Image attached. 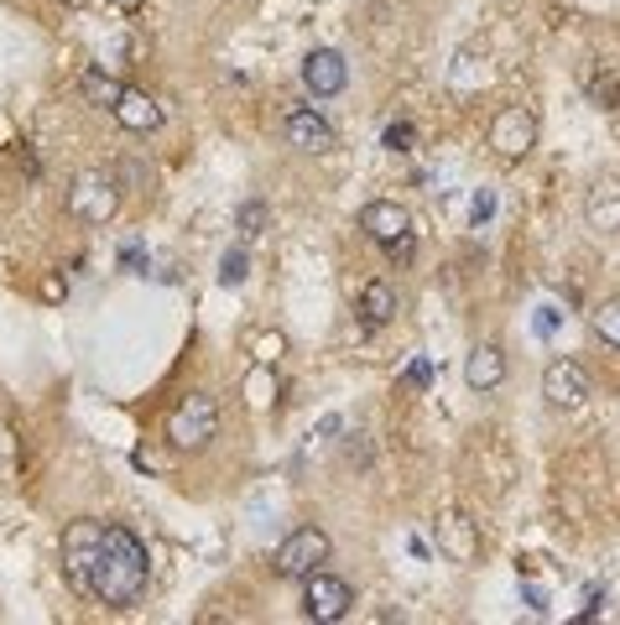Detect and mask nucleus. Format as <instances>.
<instances>
[{"mask_svg":"<svg viewBox=\"0 0 620 625\" xmlns=\"http://www.w3.org/2000/svg\"><path fill=\"white\" fill-rule=\"evenodd\" d=\"M428 360H412V370H406V385H428Z\"/></svg>","mask_w":620,"mask_h":625,"instance_id":"31","label":"nucleus"},{"mask_svg":"<svg viewBox=\"0 0 620 625\" xmlns=\"http://www.w3.org/2000/svg\"><path fill=\"white\" fill-rule=\"evenodd\" d=\"M350 604H355V589L339 574L318 568V574L303 578V615H308V621H344Z\"/></svg>","mask_w":620,"mask_h":625,"instance_id":"7","label":"nucleus"},{"mask_svg":"<svg viewBox=\"0 0 620 625\" xmlns=\"http://www.w3.org/2000/svg\"><path fill=\"white\" fill-rule=\"evenodd\" d=\"M532 146H537V115L526 105H506L501 115L490 121V151L501 162H522Z\"/></svg>","mask_w":620,"mask_h":625,"instance_id":"6","label":"nucleus"},{"mask_svg":"<svg viewBox=\"0 0 620 625\" xmlns=\"http://www.w3.org/2000/svg\"><path fill=\"white\" fill-rule=\"evenodd\" d=\"M595 334H599V344L620 350V297H610V303L595 308Z\"/></svg>","mask_w":620,"mask_h":625,"instance_id":"20","label":"nucleus"},{"mask_svg":"<svg viewBox=\"0 0 620 625\" xmlns=\"http://www.w3.org/2000/svg\"><path fill=\"white\" fill-rule=\"evenodd\" d=\"M146 578H151V563H146L142 537H136L131 527H110L105 531L99 568H95V595L110 604V610H125V604L142 600Z\"/></svg>","mask_w":620,"mask_h":625,"instance_id":"1","label":"nucleus"},{"mask_svg":"<svg viewBox=\"0 0 620 625\" xmlns=\"http://www.w3.org/2000/svg\"><path fill=\"white\" fill-rule=\"evenodd\" d=\"M277 350H282V339H277V334H266V339H262V355H256V360L271 365V360H277Z\"/></svg>","mask_w":620,"mask_h":625,"instance_id":"32","label":"nucleus"},{"mask_svg":"<svg viewBox=\"0 0 620 625\" xmlns=\"http://www.w3.org/2000/svg\"><path fill=\"white\" fill-rule=\"evenodd\" d=\"M360 230L376 245H397L402 235H412V215H406L402 204H391V198H376V204L360 209Z\"/></svg>","mask_w":620,"mask_h":625,"instance_id":"10","label":"nucleus"},{"mask_svg":"<svg viewBox=\"0 0 620 625\" xmlns=\"http://www.w3.org/2000/svg\"><path fill=\"white\" fill-rule=\"evenodd\" d=\"M277 391H282V385H277V370H271L266 360H256V370L245 376V402H251L256 412H271L277 407Z\"/></svg>","mask_w":620,"mask_h":625,"instance_id":"18","label":"nucleus"},{"mask_svg":"<svg viewBox=\"0 0 620 625\" xmlns=\"http://www.w3.org/2000/svg\"><path fill=\"white\" fill-rule=\"evenodd\" d=\"M558 329H563V312L552 308V303H543V308L532 312V334H537V339H552Z\"/></svg>","mask_w":620,"mask_h":625,"instance_id":"23","label":"nucleus"},{"mask_svg":"<svg viewBox=\"0 0 620 625\" xmlns=\"http://www.w3.org/2000/svg\"><path fill=\"white\" fill-rule=\"evenodd\" d=\"M110 115H116L125 131L146 136V131H157V125H162V105L146 95V89H131V84H125V89H120V99L110 105Z\"/></svg>","mask_w":620,"mask_h":625,"instance_id":"12","label":"nucleus"},{"mask_svg":"<svg viewBox=\"0 0 620 625\" xmlns=\"http://www.w3.org/2000/svg\"><path fill=\"white\" fill-rule=\"evenodd\" d=\"M262 230H266V204H256V198L240 204V235L251 241V235H262Z\"/></svg>","mask_w":620,"mask_h":625,"instance_id":"24","label":"nucleus"},{"mask_svg":"<svg viewBox=\"0 0 620 625\" xmlns=\"http://www.w3.org/2000/svg\"><path fill=\"white\" fill-rule=\"evenodd\" d=\"M303 84H308V95H318V99L344 95V84H350V63H344V52L313 48L308 58H303Z\"/></svg>","mask_w":620,"mask_h":625,"instance_id":"8","label":"nucleus"},{"mask_svg":"<svg viewBox=\"0 0 620 625\" xmlns=\"http://www.w3.org/2000/svg\"><path fill=\"white\" fill-rule=\"evenodd\" d=\"M584 89H589V99H595L599 110H616V105H620V73H610V69L589 73V78H584Z\"/></svg>","mask_w":620,"mask_h":625,"instance_id":"19","label":"nucleus"},{"mask_svg":"<svg viewBox=\"0 0 620 625\" xmlns=\"http://www.w3.org/2000/svg\"><path fill=\"white\" fill-rule=\"evenodd\" d=\"M245 277H251V256H245V250H224V261H219V282H224V287H240V282H245Z\"/></svg>","mask_w":620,"mask_h":625,"instance_id":"21","label":"nucleus"},{"mask_svg":"<svg viewBox=\"0 0 620 625\" xmlns=\"http://www.w3.org/2000/svg\"><path fill=\"white\" fill-rule=\"evenodd\" d=\"M11 464H16V449H11V433H5V428H0V475H5V469H11Z\"/></svg>","mask_w":620,"mask_h":625,"instance_id":"30","label":"nucleus"},{"mask_svg":"<svg viewBox=\"0 0 620 625\" xmlns=\"http://www.w3.org/2000/svg\"><path fill=\"white\" fill-rule=\"evenodd\" d=\"M397 318V292L386 287V282H370V287L360 292V323L365 329H386Z\"/></svg>","mask_w":620,"mask_h":625,"instance_id":"16","label":"nucleus"},{"mask_svg":"<svg viewBox=\"0 0 620 625\" xmlns=\"http://www.w3.org/2000/svg\"><path fill=\"white\" fill-rule=\"evenodd\" d=\"M120 266H125V271H146V245L142 241H125V245H120Z\"/></svg>","mask_w":620,"mask_h":625,"instance_id":"25","label":"nucleus"},{"mask_svg":"<svg viewBox=\"0 0 620 625\" xmlns=\"http://www.w3.org/2000/svg\"><path fill=\"white\" fill-rule=\"evenodd\" d=\"M120 89H125V84H120V78L105 69V63H95V69L78 73V95L89 99V105H105V110H110V105L120 99Z\"/></svg>","mask_w":620,"mask_h":625,"instance_id":"17","label":"nucleus"},{"mask_svg":"<svg viewBox=\"0 0 620 625\" xmlns=\"http://www.w3.org/2000/svg\"><path fill=\"white\" fill-rule=\"evenodd\" d=\"M464 381H470V391H496L506 381V355L496 344H475L464 360Z\"/></svg>","mask_w":620,"mask_h":625,"instance_id":"15","label":"nucleus"},{"mask_svg":"<svg viewBox=\"0 0 620 625\" xmlns=\"http://www.w3.org/2000/svg\"><path fill=\"white\" fill-rule=\"evenodd\" d=\"M215 433H219L215 396H209V391H189V396L178 402V412H172V422H168V443L172 449H183V454H193V449H204Z\"/></svg>","mask_w":620,"mask_h":625,"instance_id":"3","label":"nucleus"},{"mask_svg":"<svg viewBox=\"0 0 620 625\" xmlns=\"http://www.w3.org/2000/svg\"><path fill=\"white\" fill-rule=\"evenodd\" d=\"M287 146H297V151L318 157V151L335 146V131H329V121H324L313 105H297V110L287 115Z\"/></svg>","mask_w":620,"mask_h":625,"instance_id":"11","label":"nucleus"},{"mask_svg":"<svg viewBox=\"0 0 620 625\" xmlns=\"http://www.w3.org/2000/svg\"><path fill=\"white\" fill-rule=\"evenodd\" d=\"M63 5H89V0H63Z\"/></svg>","mask_w":620,"mask_h":625,"instance_id":"33","label":"nucleus"},{"mask_svg":"<svg viewBox=\"0 0 620 625\" xmlns=\"http://www.w3.org/2000/svg\"><path fill=\"white\" fill-rule=\"evenodd\" d=\"M490 215H496V188H479L475 193V215H470V219H475V224H485Z\"/></svg>","mask_w":620,"mask_h":625,"instance_id":"27","label":"nucleus"},{"mask_svg":"<svg viewBox=\"0 0 620 625\" xmlns=\"http://www.w3.org/2000/svg\"><path fill=\"white\" fill-rule=\"evenodd\" d=\"M584 219L599 235H620V177H599L589 198H584Z\"/></svg>","mask_w":620,"mask_h":625,"instance_id":"14","label":"nucleus"},{"mask_svg":"<svg viewBox=\"0 0 620 625\" xmlns=\"http://www.w3.org/2000/svg\"><path fill=\"white\" fill-rule=\"evenodd\" d=\"M125 5H136V0H125Z\"/></svg>","mask_w":620,"mask_h":625,"instance_id":"34","label":"nucleus"},{"mask_svg":"<svg viewBox=\"0 0 620 625\" xmlns=\"http://www.w3.org/2000/svg\"><path fill=\"white\" fill-rule=\"evenodd\" d=\"M386 256H391V261H412V256H417V235H402L397 245H386Z\"/></svg>","mask_w":620,"mask_h":625,"instance_id":"28","label":"nucleus"},{"mask_svg":"<svg viewBox=\"0 0 620 625\" xmlns=\"http://www.w3.org/2000/svg\"><path fill=\"white\" fill-rule=\"evenodd\" d=\"M329 537L318 527H297L292 537H287L282 548H277V574L282 578H308L318 574V568H329Z\"/></svg>","mask_w":620,"mask_h":625,"instance_id":"5","label":"nucleus"},{"mask_svg":"<svg viewBox=\"0 0 620 625\" xmlns=\"http://www.w3.org/2000/svg\"><path fill=\"white\" fill-rule=\"evenodd\" d=\"M381 142H386V151H412V146H417V131H412V121H391Z\"/></svg>","mask_w":620,"mask_h":625,"instance_id":"22","label":"nucleus"},{"mask_svg":"<svg viewBox=\"0 0 620 625\" xmlns=\"http://www.w3.org/2000/svg\"><path fill=\"white\" fill-rule=\"evenodd\" d=\"M522 600L532 615H548V589H543V584H522Z\"/></svg>","mask_w":620,"mask_h":625,"instance_id":"26","label":"nucleus"},{"mask_svg":"<svg viewBox=\"0 0 620 625\" xmlns=\"http://www.w3.org/2000/svg\"><path fill=\"white\" fill-rule=\"evenodd\" d=\"M438 553L453 557V563H475L479 557V531L464 511H449V516L438 522Z\"/></svg>","mask_w":620,"mask_h":625,"instance_id":"13","label":"nucleus"},{"mask_svg":"<svg viewBox=\"0 0 620 625\" xmlns=\"http://www.w3.org/2000/svg\"><path fill=\"white\" fill-rule=\"evenodd\" d=\"M105 531L110 527L95 522V516H78L63 531V574H69V584L78 595H95V568H99V553H105Z\"/></svg>","mask_w":620,"mask_h":625,"instance_id":"2","label":"nucleus"},{"mask_svg":"<svg viewBox=\"0 0 620 625\" xmlns=\"http://www.w3.org/2000/svg\"><path fill=\"white\" fill-rule=\"evenodd\" d=\"M69 297V282L63 277H42V303H63Z\"/></svg>","mask_w":620,"mask_h":625,"instance_id":"29","label":"nucleus"},{"mask_svg":"<svg viewBox=\"0 0 620 625\" xmlns=\"http://www.w3.org/2000/svg\"><path fill=\"white\" fill-rule=\"evenodd\" d=\"M543 396H548L552 407H584L589 402V376H584V365L579 360H552L543 370Z\"/></svg>","mask_w":620,"mask_h":625,"instance_id":"9","label":"nucleus"},{"mask_svg":"<svg viewBox=\"0 0 620 625\" xmlns=\"http://www.w3.org/2000/svg\"><path fill=\"white\" fill-rule=\"evenodd\" d=\"M69 209L84 224H110L120 215V183L105 172H78L69 183Z\"/></svg>","mask_w":620,"mask_h":625,"instance_id":"4","label":"nucleus"}]
</instances>
